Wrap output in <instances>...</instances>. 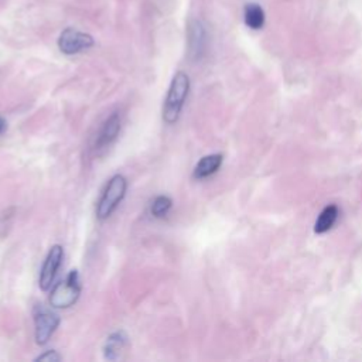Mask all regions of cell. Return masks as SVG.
Returning a JSON list of instances; mask_svg holds the SVG:
<instances>
[{"label":"cell","instance_id":"obj_7","mask_svg":"<svg viewBox=\"0 0 362 362\" xmlns=\"http://www.w3.org/2000/svg\"><path fill=\"white\" fill-rule=\"evenodd\" d=\"M188 54L192 59H199L205 51L206 33L205 27L198 20H191L188 24Z\"/></svg>","mask_w":362,"mask_h":362},{"label":"cell","instance_id":"obj_6","mask_svg":"<svg viewBox=\"0 0 362 362\" xmlns=\"http://www.w3.org/2000/svg\"><path fill=\"white\" fill-rule=\"evenodd\" d=\"M59 325V317L55 313L40 308L34 314V327H35V342L44 345L52 337L55 329Z\"/></svg>","mask_w":362,"mask_h":362},{"label":"cell","instance_id":"obj_11","mask_svg":"<svg viewBox=\"0 0 362 362\" xmlns=\"http://www.w3.org/2000/svg\"><path fill=\"white\" fill-rule=\"evenodd\" d=\"M338 218V208L337 205H328L325 206L321 214L318 215L315 225H314V232L315 233H324L332 228Z\"/></svg>","mask_w":362,"mask_h":362},{"label":"cell","instance_id":"obj_9","mask_svg":"<svg viewBox=\"0 0 362 362\" xmlns=\"http://www.w3.org/2000/svg\"><path fill=\"white\" fill-rule=\"evenodd\" d=\"M222 160H223L222 154H209V156L202 157L194 168V173H192L194 178L202 180V178H206V177L215 174L218 171V168L221 167Z\"/></svg>","mask_w":362,"mask_h":362},{"label":"cell","instance_id":"obj_4","mask_svg":"<svg viewBox=\"0 0 362 362\" xmlns=\"http://www.w3.org/2000/svg\"><path fill=\"white\" fill-rule=\"evenodd\" d=\"M95 40L88 33H82L76 28L68 27L58 37V48L65 55H74L83 49L90 48Z\"/></svg>","mask_w":362,"mask_h":362},{"label":"cell","instance_id":"obj_13","mask_svg":"<svg viewBox=\"0 0 362 362\" xmlns=\"http://www.w3.org/2000/svg\"><path fill=\"white\" fill-rule=\"evenodd\" d=\"M171 206H173L171 198H168L167 195H158L154 198L151 204V215L154 218H164L171 209Z\"/></svg>","mask_w":362,"mask_h":362},{"label":"cell","instance_id":"obj_8","mask_svg":"<svg viewBox=\"0 0 362 362\" xmlns=\"http://www.w3.org/2000/svg\"><path fill=\"white\" fill-rule=\"evenodd\" d=\"M120 116L117 112H113L102 124L99 133H98V137H96V141H95V148L96 150H102V148H106L109 147L115 140L116 137L119 136V132H120Z\"/></svg>","mask_w":362,"mask_h":362},{"label":"cell","instance_id":"obj_3","mask_svg":"<svg viewBox=\"0 0 362 362\" xmlns=\"http://www.w3.org/2000/svg\"><path fill=\"white\" fill-rule=\"evenodd\" d=\"M81 293L79 273L78 270H71L68 276L59 281L51 291L49 304L54 308H68L74 305Z\"/></svg>","mask_w":362,"mask_h":362},{"label":"cell","instance_id":"obj_14","mask_svg":"<svg viewBox=\"0 0 362 362\" xmlns=\"http://www.w3.org/2000/svg\"><path fill=\"white\" fill-rule=\"evenodd\" d=\"M59 359H61L59 354L57 351H54V349L45 351L44 354H41V355H38L35 358V361H47V362H55V361H59Z\"/></svg>","mask_w":362,"mask_h":362},{"label":"cell","instance_id":"obj_5","mask_svg":"<svg viewBox=\"0 0 362 362\" xmlns=\"http://www.w3.org/2000/svg\"><path fill=\"white\" fill-rule=\"evenodd\" d=\"M62 259H64V249L61 245H54L51 246V249L48 250V255L42 263V267H41V272H40V280H38V284H40V288L47 291L51 288L52 283H54V279L58 273V269L62 263Z\"/></svg>","mask_w":362,"mask_h":362},{"label":"cell","instance_id":"obj_1","mask_svg":"<svg viewBox=\"0 0 362 362\" xmlns=\"http://www.w3.org/2000/svg\"><path fill=\"white\" fill-rule=\"evenodd\" d=\"M189 92V78L185 72L178 71L170 83L164 105H163V120L167 124H174L181 113L184 102Z\"/></svg>","mask_w":362,"mask_h":362},{"label":"cell","instance_id":"obj_15","mask_svg":"<svg viewBox=\"0 0 362 362\" xmlns=\"http://www.w3.org/2000/svg\"><path fill=\"white\" fill-rule=\"evenodd\" d=\"M6 127H7V123H6V120L0 116V134H1V133H4Z\"/></svg>","mask_w":362,"mask_h":362},{"label":"cell","instance_id":"obj_10","mask_svg":"<svg viewBox=\"0 0 362 362\" xmlns=\"http://www.w3.org/2000/svg\"><path fill=\"white\" fill-rule=\"evenodd\" d=\"M127 342V337L123 331H115L112 332L106 342H105V348H103V352H105V358L106 359H116L119 358V354L123 351L124 345Z\"/></svg>","mask_w":362,"mask_h":362},{"label":"cell","instance_id":"obj_2","mask_svg":"<svg viewBox=\"0 0 362 362\" xmlns=\"http://www.w3.org/2000/svg\"><path fill=\"white\" fill-rule=\"evenodd\" d=\"M126 189L127 181L122 174H116L107 181L96 208V215L99 219H106L112 215V212L124 198Z\"/></svg>","mask_w":362,"mask_h":362},{"label":"cell","instance_id":"obj_12","mask_svg":"<svg viewBox=\"0 0 362 362\" xmlns=\"http://www.w3.org/2000/svg\"><path fill=\"white\" fill-rule=\"evenodd\" d=\"M245 24L252 30H260L264 24V11L256 4L250 3L245 7Z\"/></svg>","mask_w":362,"mask_h":362}]
</instances>
